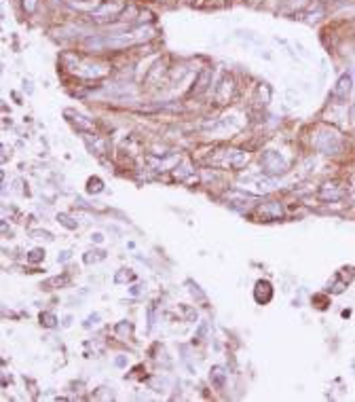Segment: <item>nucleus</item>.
Masks as SVG:
<instances>
[{
	"mask_svg": "<svg viewBox=\"0 0 355 402\" xmlns=\"http://www.w3.org/2000/svg\"><path fill=\"white\" fill-rule=\"evenodd\" d=\"M89 191H95V193L102 191V182H100L97 178H95V180H89Z\"/></svg>",
	"mask_w": 355,
	"mask_h": 402,
	"instance_id": "nucleus-1",
	"label": "nucleus"
},
{
	"mask_svg": "<svg viewBox=\"0 0 355 402\" xmlns=\"http://www.w3.org/2000/svg\"><path fill=\"white\" fill-rule=\"evenodd\" d=\"M42 318H44V324H46V326H53V324H55V318H53V315H49V313H44Z\"/></svg>",
	"mask_w": 355,
	"mask_h": 402,
	"instance_id": "nucleus-2",
	"label": "nucleus"
},
{
	"mask_svg": "<svg viewBox=\"0 0 355 402\" xmlns=\"http://www.w3.org/2000/svg\"><path fill=\"white\" fill-rule=\"evenodd\" d=\"M38 258H40V252H38V250H34V252H32V256H30V261H38Z\"/></svg>",
	"mask_w": 355,
	"mask_h": 402,
	"instance_id": "nucleus-3",
	"label": "nucleus"
}]
</instances>
